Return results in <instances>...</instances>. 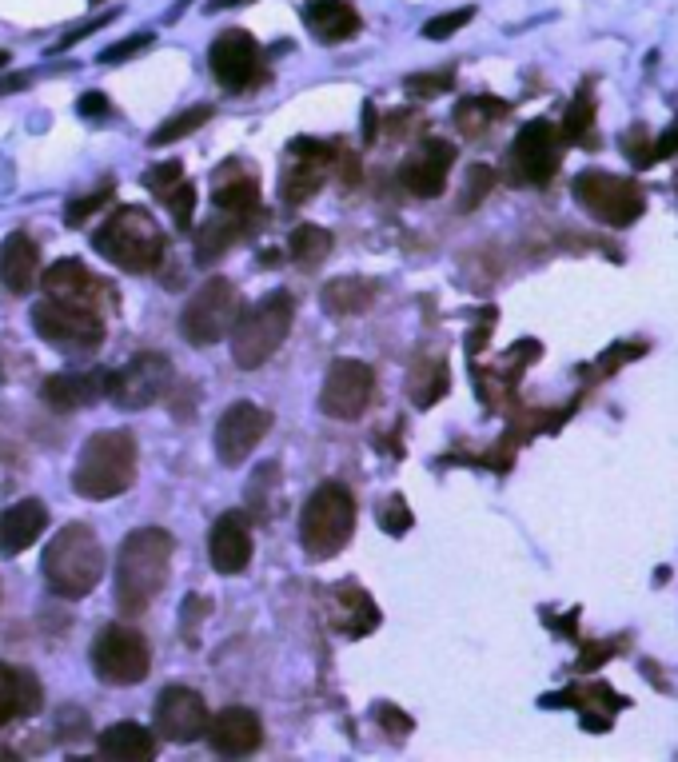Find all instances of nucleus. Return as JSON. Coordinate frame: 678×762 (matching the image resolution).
<instances>
[{
	"mask_svg": "<svg viewBox=\"0 0 678 762\" xmlns=\"http://www.w3.org/2000/svg\"><path fill=\"white\" fill-rule=\"evenodd\" d=\"M176 539L160 527H140L120 543L116 559V603L120 611H144L168 583Z\"/></svg>",
	"mask_w": 678,
	"mask_h": 762,
	"instance_id": "1",
	"label": "nucleus"
},
{
	"mask_svg": "<svg viewBox=\"0 0 678 762\" xmlns=\"http://www.w3.org/2000/svg\"><path fill=\"white\" fill-rule=\"evenodd\" d=\"M216 208L232 212L240 220H252L260 212V184H256V176H248L240 168H220L216 172Z\"/></svg>",
	"mask_w": 678,
	"mask_h": 762,
	"instance_id": "26",
	"label": "nucleus"
},
{
	"mask_svg": "<svg viewBox=\"0 0 678 762\" xmlns=\"http://www.w3.org/2000/svg\"><path fill=\"white\" fill-rule=\"evenodd\" d=\"M108 391V376L100 372V376H52V380H44V403L48 407H56V411H76V407H84V403H92L96 395H104Z\"/></svg>",
	"mask_w": 678,
	"mask_h": 762,
	"instance_id": "28",
	"label": "nucleus"
},
{
	"mask_svg": "<svg viewBox=\"0 0 678 762\" xmlns=\"http://www.w3.org/2000/svg\"><path fill=\"white\" fill-rule=\"evenodd\" d=\"M292 320H296V304H292L288 292H272L252 312L236 316V324H232V360H236V368H244V372L264 368L280 352V344L288 340Z\"/></svg>",
	"mask_w": 678,
	"mask_h": 762,
	"instance_id": "5",
	"label": "nucleus"
},
{
	"mask_svg": "<svg viewBox=\"0 0 678 762\" xmlns=\"http://www.w3.org/2000/svg\"><path fill=\"white\" fill-rule=\"evenodd\" d=\"M212 120V108H188V112H180V116H172V120H164L152 136H148V144L152 148H164V144H176V140H184L188 132H196V128H204Z\"/></svg>",
	"mask_w": 678,
	"mask_h": 762,
	"instance_id": "32",
	"label": "nucleus"
},
{
	"mask_svg": "<svg viewBox=\"0 0 678 762\" xmlns=\"http://www.w3.org/2000/svg\"><path fill=\"white\" fill-rule=\"evenodd\" d=\"M208 559L220 575H240L252 563V531L240 511L216 519V527L208 535Z\"/></svg>",
	"mask_w": 678,
	"mask_h": 762,
	"instance_id": "18",
	"label": "nucleus"
},
{
	"mask_svg": "<svg viewBox=\"0 0 678 762\" xmlns=\"http://www.w3.org/2000/svg\"><path fill=\"white\" fill-rule=\"evenodd\" d=\"M92 248L124 272H152L164 260V232L144 208H116L92 236Z\"/></svg>",
	"mask_w": 678,
	"mask_h": 762,
	"instance_id": "4",
	"label": "nucleus"
},
{
	"mask_svg": "<svg viewBox=\"0 0 678 762\" xmlns=\"http://www.w3.org/2000/svg\"><path fill=\"white\" fill-rule=\"evenodd\" d=\"M184 8H188V0H180V4H176V12H172V16H180V12H184Z\"/></svg>",
	"mask_w": 678,
	"mask_h": 762,
	"instance_id": "45",
	"label": "nucleus"
},
{
	"mask_svg": "<svg viewBox=\"0 0 678 762\" xmlns=\"http://www.w3.org/2000/svg\"><path fill=\"white\" fill-rule=\"evenodd\" d=\"M32 328L48 344H60V348H96V344H104V320H100V312H84V308L48 300V296L32 308Z\"/></svg>",
	"mask_w": 678,
	"mask_h": 762,
	"instance_id": "10",
	"label": "nucleus"
},
{
	"mask_svg": "<svg viewBox=\"0 0 678 762\" xmlns=\"http://www.w3.org/2000/svg\"><path fill=\"white\" fill-rule=\"evenodd\" d=\"M108 112V96L104 92H84L80 96V116H104Z\"/></svg>",
	"mask_w": 678,
	"mask_h": 762,
	"instance_id": "43",
	"label": "nucleus"
},
{
	"mask_svg": "<svg viewBox=\"0 0 678 762\" xmlns=\"http://www.w3.org/2000/svg\"><path fill=\"white\" fill-rule=\"evenodd\" d=\"M328 252H332V232L320 228V224H300V228L292 232V240H288V256H292L304 272H312Z\"/></svg>",
	"mask_w": 678,
	"mask_h": 762,
	"instance_id": "31",
	"label": "nucleus"
},
{
	"mask_svg": "<svg viewBox=\"0 0 678 762\" xmlns=\"http://www.w3.org/2000/svg\"><path fill=\"white\" fill-rule=\"evenodd\" d=\"M240 316V292L228 276H212L188 304H184V316H180V332L188 344L196 348H212L220 344L232 324Z\"/></svg>",
	"mask_w": 678,
	"mask_h": 762,
	"instance_id": "7",
	"label": "nucleus"
},
{
	"mask_svg": "<svg viewBox=\"0 0 678 762\" xmlns=\"http://www.w3.org/2000/svg\"><path fill=\"white\" fill-rule=\"evenodd\" d=\"M208 743L216 755H228V759H244L252 755L260 743H264V727L256 719V711L248 707H228L220 711L216 719H208Z\"/></svg>",
	"mask_w": 678,
	"mask_h": 762,
	"instance_id": "15",
	"label": "nucleus"
},
{
	"mask_svg": "<svg viewBox=\"0 0 678 762\" xmlns=\"http://www.w3.org/2000/svg\"><path fill=\"white\" fill-rule=\"evenodd\" d=\"M108 196H112V188H104V192H92L88 200H76V204H68V208H64V220H68V224H80V220H84V216H92V212H96V208H100Z\"/></svg>",
	"mask_w": 678,
	"mask_h": 762,
	"instance_id": "39",
	"label": "nucleus"
},
{
	"mask_svg": "<svg viewBox=\"0 0 678 762\" xmlns=\"http://www.w3.org/2000/svg\"><path fill=\"white\" fill-rule=\"evenodd\" d=\"M511 156H515L519 172H523L531 184H543V180H551V172H555V160H559V148H555V132H551V124H547V120H535V124H527V128L519 132V140H515Z\"/></svg>",
	"mask_w": 678,
	"mask_h": 762,
	"instance_id": "20",
	"label": "nucleus"
},
{
	"mask_svg": "<svg viewBox=\"0 0 678 762\" xmlns=\"http://www.w3.org/2000/svg\"><path fill=\"white\" fill-rule=\"evenodd\" d=\"M48 527V507L40 499H20L0 515V551L4 555H20L28 551Z\"/></svg>",
	"mask_w": 678,
	"mask_h": 762,
	"instance_id": "21",
	"label": "nucleus"
},
{
	"mask_svg": "<svg viewBox=\"0 0 678 762\" xmlns=\"http://www.w3.org/2000/svg\"><path fill=\"white\" fill-rule=\"evenodd\" d=\"M152 44V32H140V36H128V40H120V44H112V48H104L100 52V64H120V60H128V56H136V52H144Z\"/></svg>",
	"mask_w": 678,
	"mask_h": 762,
	"instance_id": "36",
	"label": "nucleus"
},
{
	"mask_svg": "<svg viewBox=\"0 0 678 762\" xmlns=\"http://www.w3.org/2000/svg\"><path fill=\"white\" fill-rule=\"evenodd\" d=\"M192 619H196V623L208 619V599H204V595H188V599H184V623H180L184 635H188V623H192Z\"/></svg>",
	"mask_w": 678,
	"mask_h": 762,
	"instance_id": "41",
	"label": "nucleus"
},
{
	"mask_svg": "<svg viewBox=\"0 0 678 762\" xmlns=\"http://www.w3.org/2000/svg\"><path fill=\"white\" fill-rule=\"evenodd\" d=\"M451 160H455V148H451V144L427 140V148L403 164L399 180H403V188H407L411 196L431 200V196L443 192V184H447V164H451Z\"/></svg>",
	"mask_w": 678,
	"mask_h": 762,
	"instance_id": "19",
	"label": "nucleus"
},
{
	"mask_svg": "<svg viewBox=\"0 0 678 762\" xmlns=\"http://www.w3.org/2000/svg\"><path fill=\"white\" fill-rule=\"evenodd\" d=\"M379 527L391 531V535H403L411 527V515H407V503L399 495H391L383 507H379Z\"/></svg>",
	"mask_w": 678,
	"mask_h": 762,
	"instance_id": "35",
	"label": "nucleus"
},
{
	"mask_svg": "<svg viewBox=\"0 0 678 762\" xmlns=\"http://www.w3.org/2000/svg\"><path fill=\"white\" fill-rule=\"evenodd\" d=\"M104 575V547L92 527L68 523L44 547V583L60 599H84Z\"/></svg>",
	"mask_w": 678,
	"mask_h": 762,
	"instance_id": "2",
	"label": "nucleus"
},
{
	"mask_svg": "<svg viewBox=\"0 0 678 762\" xmlns=\"http://www.w3.org/2000/svg\"><path fill=\"white\" fill-rule=\"evenodd\" d=\"M208 64H212L216 84H224L228 92H244L260 80V48L244 28L220 32L208 48Z\"/></svg>",
	"mask_w": 678,
	"mask_h": 762,
	"instance_id": "13",
	"label": "nucleus"
},
{
	"mask_svg": "<svg viewBox=\"0 0 678 762\" xmlns=\"http://www.w3.org/2000/svg\"><path fill=\"white\" fill-rule=\"evenodd\" d=\"M371 391H375V376L367 364L359 360H336L328 380H324V391H320V407L328 419H339V423H351L367 411L371 403Z\"/></svg>",
	"mask_w": 678,
	"mask_h": 762,
	"instance_id": "12",
	"label": "nucleus"
},
{
	"mask_svg": "<svg viewBox=\"0 0 678 762\" xmlns=\"http://www.w3.org/2000/svg\"><path fill=\"white\" fill-rule=\"evenodd\" d=\"M168 387H172V360L160 356V352H144V356H136L132 364H124L120 372L108 376V391L104 395L120 411H144L156 399H164Z\"/></svg>",
	"mask_w": 678,
	"mask_h": 762,
	"instance_id": "9",
	"label": "nucleus"
},
{
	"mask_svg": "<svg viewBox=\"0 0 678 762\" xmlns=\"http://www.w3.org/2000/svg\"><path fill=\"white\" fill-rule=\"evenodd\" d=\"M447 84H451V72H443V76H407L411 92H435V88H447Z\"/></svg>",
	"mask_w": 678,
	"mask_h": 762,
	"instance_id": "42",
	"label": "nucleus"
},
{
	"mask_svg": "<svg viewBox=\"0 0 678 762\" xmlns=\"http://www.w3.org/2000/svg\"><path fill=\"white\" fill-rule=\"evenodd\" d=\"M36 272H40V248H36V240L24 236V232H12L0 244V280H4V288L24 296V292H32Z\"/></svg>",
	"mask_w": 678,
	"mask_h": 762,
	"instance_id": "23",
	"label": "nucleus"
},
{
	"mask_svg": "<svg viewBox=\"0 0 678 762\" xmlns=\"http://www.w3.org/2000/svg\"><path fill=\"white\" fill-rule=\"evenodd\" d=\"M136 439L128 431H96L72 471V487L84 499H116L136 483Z\"/></svg>",
	"mask_w": 678,
	"mask_h": 762,
	"instance_id": "3",
	"label": "nucleus"
},
{
	"mask_svg": "<svg viewBox=\"0 0 678 762\" xmlns=\"http://www.w3.org/2000/svg\"><path fill=\"white\" fill-rule=\"evenodd\" d=\"M148 667H152V651H148V639L132 627H104L92 643V671L100 683L108 687H132V683H144L148 679Z\"/></svg>",
	"mask_w": 678,
	"mask_h": 762,
	"instance_id": "8",
	"label": "nucleus"
},
{
	"mask_svg": "<svg viewBox=\"0 0 678 762\" xmlns=\"http://www.w3.org/2000/svg\"><path fill=\"white\" fill-rule=\"evenodd\" d=\"M355 531V499L347 487L324 483L312 491V499L304 503L300 515V543L312 559H332L347 547Z\"/></svg>",
	"mask_w": 678,
	"mask_h": 762,
	"instance_id": "6",
	"label": "nucleus"
},
{
	"mask_svg": "<svg viewBox=\"0 0 678 762\" xmlns=\"http://www.w3.org/2000/svg\"><path fill=\"white\" fill-rule=\"evenodd\" d=\"M100 755L116 762H148L156 755V739L140 723H116L100 735Z\"/></svg>",
	"mask_w": 678,
	"mask_h": 762,
	"instance_id": "27",
	"label": "nucleus"
},
{
	"mask_svg": "<svg viewBox=\"0 0 678 762\" xmlns=\"http://www.w3.org/2000/svg\"><path fill=\"white\" fill-rule=\"evenodd\" d=\"M244 236V220L240 216H212V220H204L200 228H196V256H200V264H212V260H220L236 240Z\"/></svg>",
	"mask_w": 678,
	"mask_h": 762,
	"instance_id": "30",
	"label": "nucleus"
},
{
	"mask_svg": "<svg viewBox=\"0 0 678 762\" xmlns=\"http://www.w3.org/2000/svg\"><path fill=\"white\" fill-rule=\"evenodd\" d=\"M40 711V683L36 675L0 663V727H8L20 715Z\"/></svg>",
	"mask_w": 678,
	"mask_h": 762,
	"instance_id": "25",
	"label": "nucleus"
},
{
	"mask_svg": "<svg viewBox=\"0 0 678 762\" xmlns=\"http://www.w3.org/2000/svg\"><path fill=\"white\" fill-rule=\"evenodd\" d=\"M487 188H491V168L487 164H475L471 172H467V188H463V208H475L483 196H487Z\"/></svg>",
	"mask_w": 678,
	"mask_h": 762,
	"instance_id": "37",
	"label": "nucleus"
},
{
	"mask_svg": "<svg viewBox=\"0 0 678 762\" xmlns=\"http://www.w3.org/2000/svg\"><path fill=\"white\" fill-rule=\"evenodd\" d=\"M292 164L284 172V200L288 204H304L312 200V192L324 184L328 176V164H332V148L328 144H316V140H296L292 144Z\"/></svg>",
	"mask_w": 678,
	"mask_h": 762,
	"instance_id": "17",
	"label": "nucleus"
},
{
	"mask_svg": "<svg viewBox=\"0 0 678 762\" xmlns=\"http://www.w3.org/2000/svg\"><path fill=\"white\" fill-rule=\"evenodd\" d=\"M320 300H324V312H332V316H359L371 308L375 284L363 276H339L320 292Z\"/></svg>",
	"mask_w": 678,
	"mask_h": 762,
	"instance_id": "29",
	"label": "nucleus"
},
{
	"mask_svg": "<svg viewBox=\"0 0 678 762\" xmlns=\"http://www.w3.org/2000/svg\"><path fill=\"white\" fill-rule=\"evenodd\" d=\"M471 16H475L471 8H459V12H443V16H435V20H427V24H423V36H427V40H447V36H451V32H459V28H463Z\"/></svg>",
	"mask_w": 678,
	"mask_h": 762,
	"instance_id": "34",
	"label": "nucleus"
},
{
	"mask_svg": "<svg viewBox=\"0 0 678 762\" xmlns=\"http://www.w3.org/2000/svg\"><path fill=\"white\" fill-rule=\"evenodd\" d=\"M40 292H44L48 300H60V304L96 312V304H100V296H104L108 288L96 284L80 260H60V264H52V268L40 276Z\"/></svg>",
	"mask_w": 678,
	"mask_h": 762,
	"instance_id": "16",
	"label": "nucleus"
},
{
	"mask_svg": "<svg viewBox=\"0 0 678 762\" xmlns=\"http://www.w3.org/2000/svg\"><path fill=\"white\" fill-rule=\"evenodd\" d=\"M328 611H332V623H336L343 635L359 639V635H371L379 627V607L371 603V595L355 583H339L336 591L328 595Z\"/></svg>",
	"mask_w": 678,
	"mask_h": 762,
	"instance_id": "22",
	"label": "nucleus"
},
{
	"mask_svg": "<svg viewBox=\"0 0 678 762\" xmlns=\"http://www.w3.org/2000/svg\"><path fill=\"white\" fill-rule=\"evenodd\" d=\"M180 176H184V172H180V164H176V160H164L160 168H152V172L144 176V184H148V188L160 196V192H164V188H172Z\"/></svg>",
	"mask_w": 678,
	"mask_h": 762,
	"instance_id": "38",
	"label": "nucleus"
},
{
	"mask_svg": "<svg viewBox=\"0 0 678 762\" xmlns=\"http://www.w3.org/2000/svg\"><path fill=\"white\" fill-rule=\"evenodd\" d=\"M160 200L172 208V216H176V224L180 228H192V208H196V188L192 184H184V176L172 184V188H164L160 192Z\"/></svg>",
	"mask_w": 678,
	"mask_h": 762,
	"instance_id": "33",
	"label": "nucleus"
},
{
	"mask_svg": "<svg viewBox=\"0 0 678 762\" xmlns=\"http://www.w3.org/2000/svg\"><path fill=\"white\" fill-rule=\"evenodd\" d=\"M152 719H156V735H160L164 743H180V747H184V743H196V739L208 731V707H204V699H200L196 691H188V687H168V691H160Z\"/></svg>",
	"mask_w": 678,
	"mask_h": 762,
	"instance_id": "14",
	"label": "nucleus"
},
{
	"mask_svg": "<svg viewBox=\"0 0 678 762\" xmlns=\"http://www.w3.org/2000/svg\"><path fill=\"white\" fill-rule=\"evenodd\" d=\"M8 60H12V56H8L4 48H0V68H8Z\"/></svg>",
	"mask_w": 678,
	"mask_h": 762,
	"instance_id": "44",
	"label": "nucleus"
},
{
	"mask_svg": "<svg viewBox=\"0 0 678 762\" xmlns=\"http://www.w3.org/2000/svg\"><path fill=\"white\" fill-rule=\"evenodd\" d=\"M272 431V411L256 403H232L216 423V455L224 467H240Z\"/></svg>",
	"mask_w": 678,
	"mask_h": 762,
	"instance_id": "11",
	"label": "nucleus"
},
{
	"mask_svg": "<svg viewBox=\"0 0 678 762\" xmlns=\"http://www.w3.org/2000/svg\"><path fill=\"white\" fill-rule=\"evenodd\" d=\"M304 20L316 32V40H324V44H343L347 36L359 32V12L347 0H308Z\"/></svg>",
	"mask_w": 678,
	"mask_h": 762,
	"instance_id": "24",
	"label": "nucleus"
},
{
	"mask_svg": "<svg viewBox=\"0 0 678 762\" xmlns=\"http://www.w3.org/2000/svg\"><path fill=\"white\" fill-rule=\"evenodd\" d=\"M375 719H379V727H383V731H391V735H399V739L411 731V719H407V715H399L395 707H379V711H375Z\"/></svg>",
	"mask_w": 678,
	"mask_h": 762,
	"instance_id": "40",
	"label": "nucleus"
}]
</instances>
